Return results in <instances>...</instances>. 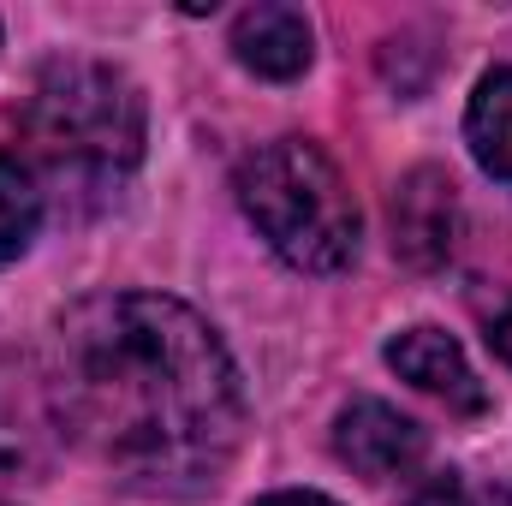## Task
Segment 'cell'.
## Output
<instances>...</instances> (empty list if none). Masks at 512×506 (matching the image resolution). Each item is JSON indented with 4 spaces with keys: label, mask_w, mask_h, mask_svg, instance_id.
Returning a JSON list of instances; mask_svg holds the SVG:
<instances>
[{
    "label": "cell",
    "mask_w": 512,
    "mask_h": 506,
    "mask_svg": "<svg viewBox=\"0 0 512 506\" xmlns=\"http://www.w3.org/2000/svg\"><path fill=\"white\" fill-rule=\"evenodd\" d=\"M54 429L137 495H203L239 459L245 387L221 334L161 292H90L48 340Z\"/></svg>",
    "instance_id": "cell-1"
},
{
    "label": "cell",
    "mask_w": 512,
    "mask_h": 506,
    "mask_svg": "<svg viewBox=\"0 0 512 506\" xmlns=\"http://www.w3.org/2000/svg\"><path fill=\"white\" fill-rule=\"evenodd\" d=\"M239 209L298 274H340L358 256V197L310 137H274L239 161Z\"/></svg>",
    "instance_id": "cell-2"
},
{
    "label": "cell",
    "mask_w": 512,
    "mask_h": 506,
    "mask_svg": "<svg viewBox=\"0 0 512 506\" xmlns=\"http://www.w3.org/2000/svg\"><path fill=\"white\" fill-rule=\"evenodd\" d=\"M48 173L108 185L143 161V96L102 60H48L18 108Z\"/></svg>",
    "instance_id": "cell-3"
},
{
    "label": "cell",
    "mask_w": 512,
    "mask_h": 506,
    "mask_svg": "<svg viewBox=\"0 0 512 506\" xmlns=\"http://www.w3.org/2000/svg\"><path fill=\"white\" fill-rule=\"evenodd\" d=\"M393 251L411 268H441L459 251V197L441 167H417L393 185Z\"/></svg>",
    "instance_id": "cell-4"
},
{
    "label": "cell",
    "mask_w": 512,
    "mask_h": 506,
    "mask_svg": "<svg viewBox=\"0 0 512 506\" xmlns=\"http://www.w3.org/2000/svg\"><path fill=\"white\" fill-rule=\"evenodd\" d=\"M423 447H429V435L405 411H393L387 399H352L334 417V453L358 477H376V483L382 477H399V471H411L423 459Z\"/></svg>",
    "instance_id": "cell-5"
},
{
    "label": "cell",
    "mask_w": 512,
    "mask_h": 506,
    "mask_svg": "<svg viewBox=\"0 0 512 506\" xmlns=\"http://www.w3.org/2000/svg\"><path fill=\"white\" fill-rule=\"evenodd\" d=\"M382 358H387V370H393V376H405L411 387L435 393V399H441L447 411H459V417L489 411V387H483L477 370L465 364L459 340H453V334H441V328H405V334H393Z\"/></svg>",
    "instance_id": "cell-6"
},
{
    "label": "cell",
    "mask_w": 512,
    "mask_h": 506,
    "mask_svg": "<svg viewBox=\"0 0 512 506\" xmlns=\"http://www.w3.org/2000/svg\"><path fill=\"white\" fill-rule=\"evenodd\" d=\"M233 54L239 66H251L256 78H298L310 66V18L298 6H280V0H262V6H245L233 18Z\"/></svg>",
    "instance_id": "cell-7"
},
{
    "label": "cell",
    "mask_w": 512,
    "mask_h": 506,
    "mask_svg": "<svg viewBox=\"0 0 512 506\" xmlns=\"http://www.w3.org/2000/svg\"><path fill=\"white\" fill-rule=\"evenodd\" d=\"M48 399L42 387H30L24 370L0 364V483H24V477H42L48 471Z\"/></svg>",
    "instance_id": "cell-8"
},
{
    "label": "cell",
    "mask_w": 512,
    "mask_h": 506,
    "mask_svg": "<svg viewBox=\"0 0 512 506\" xmlns=\"http://www.w3.org/2000/svg\"><path fill=\"white\" fill-rule=\"evenodd\" d=\"M465 143L489 179L512 185V66H495L477 84V96L465 108Z\"/></svg>",
    "instance_id": "cell-9"
},
{
    "label": "cell",
    "mask_w": 512,
    "mask_h": 506,
    "mask_svg": "<svg viewBox=\"0 0 512 506\" xmlns=\"http://www.w3.org/2000/svg\"><path fill=\"white\" fill-rule=\"evenodd\" d=\"M36 227H42V191L18 155H0V268L30 251Z\"/></svg>",
    "instance_id": "cell-10"
},
{
    "label": "cell",
    "mask_w": 512,
    "mask_h": 506,
    "mask_svg": "<svg viewBox=\"0 0 512 506\" xmlns=\"http://www.w3.org/2000/svg\"><path fill=\"white\" fill-rule=\"evenodd\" d=\"M411 506H483V501L465 489V477H459V471H435V477L411 495Z\"/></svg>",
    "instance_id": "cell-11"
},
{
    "label": "cell",
    "mask_w": 512,
    "mask_h": 506,
    "mask_svg": "<svg viewBox=\"0 0 512 506\" xmlns=\"http://www.w3.org/2000/svg\"><path fill=\"white\" fill-rule=\"evenodd\" d=\"M489 346H495L501 364H512V304H501V310L489 316Z\"/></svg>",
    "instance_id": "cell-12"
},
{
    "label": "cell",
    "mask_w": 512,
    "mask_h": 506,
    "mask_svg": "<svg viewBox=\"0 0 512 506\" xmlns=\"http://www.w3.org/2000/svg\"><path fill=\"white\" fill-rule=\"evenodd\" d=\"M256 506H334L328 495H310V489H280V495H262Z\"/></svg>",
    "instance_id": "cell-13"
},
{
    "label": "cell",
    "mask_w": 512,
    "mask_h": 506,
    "mask_svg": "<svg viewBox=\"0 0 512 506\" xmlns=\"http://www.w3.org/2000/svg\"><path fill=\"white\" fill-rule=\"evenodd\" d=\"M0 506H6V501H0Z\"/></svg>",
    "instance_id": "cell-14"
}]
</instances>
